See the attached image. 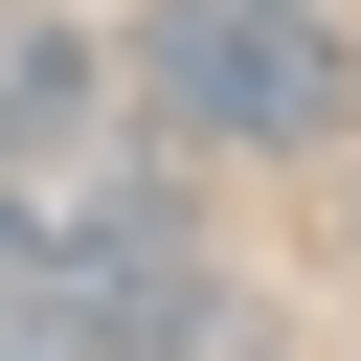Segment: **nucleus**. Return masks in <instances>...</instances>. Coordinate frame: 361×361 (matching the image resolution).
<instances>
[{"label":"nucleus","instance_id":"obj_1","mask_svg":"<svg viewBox=\"0 0 361 361\" xmlns=\"http://www.w3.org/2000/svg\"><path fill=\"white\" fill-rule=\"evenodd\" d=\"M113 113L158 158H338L361 135V23L338 0H158L113 45Z\"/></svg>","mask_w":361,"mask_h":361},{"label":"nucleus","instance_id":"obj_2","mask_svg":"<svg viewBox=\"0 0 361 361\" xmlns=\"http://www.w3.org/2000/svg\"><path fill=\"white\" fill-rule=\"evenodd\" d=\"M45 316L90 338V361H271V293L203 248V203L180 180H90V203H45Z\"/></svg>","mask_w":361,"mask_h":361},{"label":"nucleus","instance_id":"obj_3","mask_svg":"<svg viewBox=\"0 0 361 361\" xmlns=\"http://www.w3.org/2000/svg\"><path fill=\"white\" fill-rule=\"evenodd\" d=\"M338 158H361V135H338ZM338 248H361V180H338Z\"/></svg>","mask_w":361,"mask_h":361}]
</instances>
